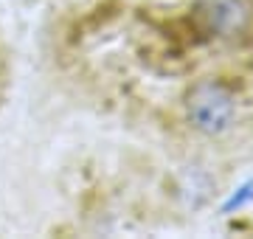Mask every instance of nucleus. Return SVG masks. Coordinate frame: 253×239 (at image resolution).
Wrapping results in <instances>:
<instances>
[{
    "label": "nucleus",
    "instance_id": "obj_1",
    "mask_svg": "<svg viewBox=\"0 0 253 239\" xmlns=\"http://www.w3.org/2000/svg\"><path fill=\"white\" fill-rule=\"evenodd\" d=\"M191 121L203 132H222L234 119V101L219 84H200L189 101Z\"/></svg>",
    "mask_w": 253,
    "mask_h": 239
}]
</instances>
